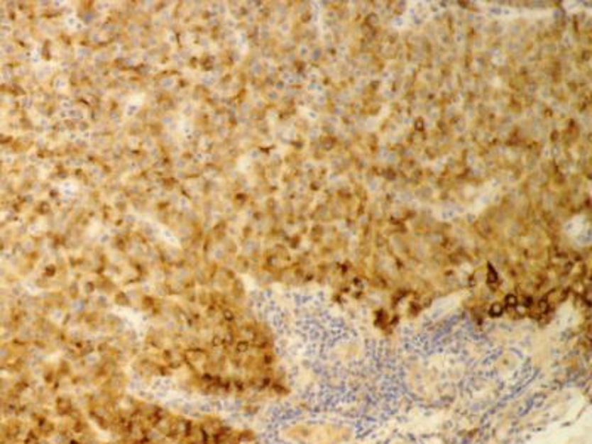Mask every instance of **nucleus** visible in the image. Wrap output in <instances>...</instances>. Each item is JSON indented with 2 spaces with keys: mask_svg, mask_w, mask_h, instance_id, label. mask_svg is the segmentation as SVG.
I'll return each mask as SVG.
<instances>
[{
  "mask_svg": "<svg viewBox=\"0 0 592 444\" xmlns=\"http://www.w3.org/2000/svg\"><path fill=\"white\" fill-rule=\"evenodd\" d=\"M52 414H55V416L60 419H68L83 414V409L72 394L60 392V394L54 397V401H52Z\"/></svg>",
  "mask_w": 592,
  "mask_h": 444,
  "instance_id": "obj_1",
  "label": "nucleus"
},
{
  "mask_svg": "<svg viewBox=\"0 0 592 444\" xmlns=\"http://www.w3.org/2000/svg\"><path fill=\"white\" fill-rule=\"evenodd\" d=\"M507 301H508V305H511V306H514V305H517V299H515V296H508L507 298Z\"/></svg>",
  "mask_w": 592,
  "mask_h": 444,
  "instance_id": "obj_3",
  "label": "nucleus"
},
{
  "mask_svg": "<svg viewBox=\"0 0 592 444\" xmlns=\"http://www.w3.org/2000/svg\"><path fill=\"white\" fill-rule=\"evenodd\" d=\"M492 316H500L502 314V305L500 304H493L492 305V310H490Z\"/></svg>",
  "mask_w": 592,
  "mask_h": 444,
  "instance_id": "obj_2",
  "label": "nucleus"
}]
</instances>
